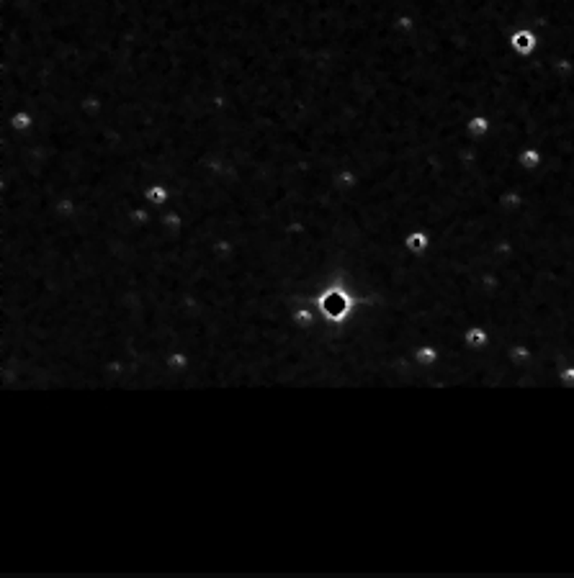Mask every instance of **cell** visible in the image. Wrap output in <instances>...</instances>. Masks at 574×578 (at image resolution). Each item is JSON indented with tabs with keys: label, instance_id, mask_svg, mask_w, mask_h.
<instances>
[{
	"label": "cell",
	"instance_id": "1",
	"mask_svg": "<svg viewBox=\"0 0 574 578\" xmlns=\"http://www.w3.org/2000/svg\"><path fill=\"white\" fill-rule=\"evenodd\" d=\"M536 44H538V39H536V34H533V28H530V26H520V28H515V31L510 34L512 52H518L520 57H530V55H533Z\"/></svg>",
	"mask_w": 574,
	"mask_h": 578
},
{
	"label": "cell",
	"instance_id": "2",
	"mask_svg": "<svg viewBox=\"0 0 574 578\" xmlns=\"http://www.w3.org/2000/svg\"><path fill=\"white\" fill-rule=\"evenodd\" d=\"M404 244L412 254H425L430 247V232L428 229H415L410 234L404 236Z\"/></svg>",
	"mask_w": 574,
	"mask_h": 578
},
{
	"label": "cell",
	"instance_id": "3",
	"mask_svg": "<svg viewBox=\"0 0 574 578\" xmlns=\"http://www.w3.org/2000/svg\"><path fill=\"white\" fill-rule=\"evenodd\" d=\"M466 131H469V136H476V139H482V136H487L490 131H492V118L472 116V118H469V124H466Z\"/></svg>",
	"mask_w": 574,
	"mask_h": 578
},
{
	"label": "cell",
	"instance_id": "4",
	"mask_svg": "<svg viewBox=\"0 0 574 578\" xmlns=\"http://www.w3.org/2000/svg\"><path fill=\"white\" fill-rule=\"evenodd\" d=\"M518 165L523 170H536L538 165H541V152H538L536 147H526V149L518 154Z\"/></svg>",
	"mask_w": 574,
	"mask_h": 578
},
{
	"label": "cell",
	"instance_id": "5",
	"mask_svg": "<svg viewBox=\"0 0 574 578\" xmlns=\"http://www.w3.org/2000/svg\"><path fill=\"white\" fill-rule=\"evenodd\" d=\"M147 201H155V203H163L165 198H168V188L165 185H150V188L145 190Z\"/></svg>",
	"mask_w": 574,
	"mask_h": 578
},
{
	"label": "cell",
	"instance_id": "6",
	"mask_svg": "<svg viewBox=\"0 0 574 578\" xmlns=\"http://www.w3.org/2000/svg\"><path fill=\"white\" fill-rule=\"evenodd\" d=\"M415 357L420 360V365H430V362H436L438 350H433V347H420L418 353H415Z\"/></svg>",
	"mask_w": 574,
	"mask_h": 578
}]
</instances>
